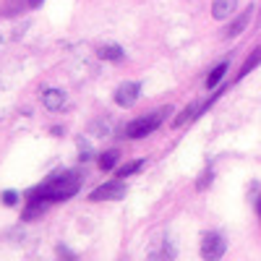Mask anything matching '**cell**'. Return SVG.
Masks as SVG:
<instances>
[{
    "instance_id": "ffe728a7",
    "label": "cell",
    "mask_w": 261,
    "mask_h": 261,
    "mask_svg": "<svg viewBox=\"0 0 261 261\" xmlns=\"http://www.w3.org/2000/svg\"><path fill=\"white\" fill-rule=\"evenodd\" d=\"M258 16H261V11H258Z\"/></svg>"
},
{
    "instance_id": "d6986e66",
    "label": "cell",
    "mask_w": 261,
    "mask_h": 261,
    "mask_svg": "<svg viewBox=\"0 0 261 261\" xmlns=\"http://www.w3.org/2000/svg\"><path fill=\"white\" fill-rule=\"evenodd\" d=\"M29 6H32V8H37V6H42V0H29Z\"/></svg>"
},
{
    "instance_id": "7c38bea8",
    "label": "cell",
    "mask_w": 261,
    "mask_h": 261,
    "mask_svg": "<svg viewBox=\"0 0 261 261\" xmlns=\"http://www.w3.org/2000/svg\"><path fill=\"white\" fill-rule=\"evenodd\" d=\"M258 63H261V47H256V50H253V53H251V55H248V58L243 60L241 71H238V81H241V79H246V76H248V73H251V71L256 68Z\"/></svg>"
},
{
    "instance_id": "2e32d148",
    "label": "cell",
    "mask_w": 261,
    "mask_h": 261,
    "mask_svg": "<svg viewBox=\"0 0 261 261\" xmlns=\"http://www.w3.org/2000/svg\"><path fill=\"white\" fill-rule=\"evenodd\" d=\"M212 180H214V172H212V170H204L201 175H199V180H196V188L204 191L206 186H212Z\"/></svg>"
},
{
    "instance_id": "8992f818",
    "label": "cell",
    "mask_w": 261,
    "mask_h": 261,
    "mask_svg": "<svg viewBox=\"0 0 261 261\" xmlns=\"http://www.w3.org/2000/svg\"><path fill=\"white\" fill-rule=\"evenodd\" d=\"M238 11V0H212V16L217 21H225Z\"/></svg>"
},
{
    "instance_id": "6da1fadb",
    "label": "cell",
    "mask_w": 261,
    "mask_h": 261,
    "mask_svg": "<svg viewBox=\"0 0 261 261\" xmlns=\"http://www.w3.org/2000/svg\"><path fill=\"white\" fill-rule=\"evenodd\" d=\"M79 188H81L79 172L63 170V172H55V175H50L45 183L34 186V188L27 193V199H37V201H45V204H58V201L73 199V196L79 193Z\"/></svg>"
},
{
    "instance_id": "e0dca14e",
    "label": "cell",
    "mask_w": 261,
    "mask_h": 261,
    "mask_svg": "<svg viewBox=\"0 0 261 261\" xmlns=\"http://www.w3.org/2000/svg\"><path fill=\"white\" fill-rule=\"evenodd\" d=\"M0 201H3L6 206H16L18 204V193L16 191H3L0 193Z\"/></svg>"
},
{
    "instance_id": "3957f363",
    "label": "cell",
    "mask_w": 261,
    "mask_h": 261,
    "mask_svg": "<svg viewBox=\"0 0 261 261\" xmlns=\"http://www.w3.org/2000/svg\"><path fill=\"white\" fill-rule=\"evenodd\" d=\"M123 196H125V180L115 178V180H107V183L97 186L89 193V201H118Z\"/></svg>"
},
{
    "instance_id": "5bb4252c",
    "label": "cell",
    "mask_w": 261,
    "mask_h": 261,
    "mask_svg": "<svg viewBox=\"0 0 261 261\" xmlns=\"http://www.w3.org/2000/svg\"><path fill=\"white\" fill-rule=\"evenodd\" d=\"M144 165H146L144 160H134V162L120 165V167H118V178H123V180H125V178H130V175H136V172H141V170H144Z\"/></svg>"
},
{
    "instance_id": "5b68a950",
    "label": "cell",
    "mask_w": 261,
    "mask_h": 261,
    "mask_svg": "<svg viewBox=\"0 0 261 261\" xmlns=\"http://www.w3.org/2000/svg\"><path fill=\"white\" fill-rule=\"evenodd\" d=\"M139 97H141V84L139 81H125L115 89V105L118 107H134Z\"/></svg>"
},
{
    "instance_id": "9c48e42d",
    "label": "cell",
    "mask_w": 261,
    "mask_h": 261,
    "mask_svg": "<svg viewBox=\"0 0 261 261\" xmlns=\"http://www.w3.org/2000/svg\"><path fill=\"white\" fill-rule=\"evenodd\" d=\"M251 11H253V8L248 6L241 16H235V18L230 21V27L225 29V37H238V34H241V32L248 27V21H251Z\"/></svg>"
},
{
    "instance_id": "4fadbf2b",
    "label": "cell",
    "mask_w": 261,
    "mask_h": 261,
    "mask_svg": "<svg viewBox=\"0 0 261 261\" xmlns=\"http://www.w3.org/2000/svg\"><path fill=\"white\" fill-rule=\"evenodd\" d=\"M227 68H230V65H227L225 60H222V63H217L214 68L209 71V76H206V89H214V86H217V84H220V81L225 79Z\"/></svg>"
},
{
    "instance_id": "7a4b0ae2",
    "label": "cell",
    "mask_w": 261,
    "mask_h": 261,
    "mask_svg": "<svg viewBox=\"0 0 261 261\" xmlns=\"http://www.w3.org/2000/svg\"><path fill=\"white\" fill-rule=\"evenodd\" d=\"M170 113H172L170 107H160V110H154V113H149V115H141V118H136V120H130V123L125 125V130H123V136L130 139V141L146 139V136H151V134H154V130L162 125V120H165Z\"/></svg>"
},
{
    "instance_id": "ac0fdd59",
    "label": "cell",
    "mask_w": 261,
    "mask_h": 261,
    "mask_svg": "<svg viewBox=\"0 0 261 261\" xmlns=\"http://www.w3.org/2000/svg\"><path fill=\"white\" fill-rule=\"evenodd\" d=\"M256 212H258V217H261V196L256 199Z\"/></svg>"
},
{
    "instance_id": "277c9868",
    "label": "cell",
    "mask_w": 261,
    "mask_h": 261,
    "mask_svg": "<svg viewBox=\"0 0 261 261\" xmlns=\"http://www.w3.org/2000/svg\"><path fill=\"white\" fill-rule=\"evenodd\" d=\"M227 251V241L220 235V232H204L201 235V256L206 261H217L222 258Z\"/></svg>"
},
{
    "instance_id": "9a60e30c",
    "label": "cell",
    "mask_w": 261,
    "mask_h": 261,
    "mask_svg": "<svg viewBox=\"0 0 261 261\" xmlns=\"http://www.w3.org/2000/svg\"><path fill=\"white\" fill-rule=\"evenodd\" d=\"M76 146H79V160H81V162H89L92 154H94V151H92V144L86 141V139H79Z\"/></svg>"
},
{
    "instance_id": "ba28073f",
    "label": "cell",
    "mask_w": 261,
    "mask_h": 261,
    "mask_svg": "<svg viewBox=\"0 0 261 261\" xmlns=\"http://www.w3.org/2000/svg\"><path fill=\"white\" fill-rule=\"evenodd\" d=\"M42 105L47 107V110H60V107L65 105V92L63 89H47V92H42Z\"/></svg>"
},
{
    "instance_id": "8fae6325",
    "label": "cell",
    "mask_w": 261,
    "mask_h": 261,
    "mask_svg": "<svg viewBox=\"0 0 261 261\" xmlns=\"http://www.w3.org/2000/svg\"><path fill=\"white\" fill-rule=\"evenodd\" d=\"M97 58H99V60L118 63V60H123V58H125V50H123L120 45H102V47L97 50Z\"/></svg>"
},
{
    "instance_id": "30bf717a",
    "label": "cell",
    "mask_w": 261,
    "mask_h": 261,
    "mask_svg": "<svg viewBox=\"0 0 261 261\" xmlns=\"http://www.w3.org/2000/svg\"><path fill=\"white\" fill-rule=\"evenodd\" d=\"M118 160H120V151H118V149H107V151H102V154H97V165H99L102 172L115 170Z\"/></svg>"
},
{
    "instance_id": "52a82bcc",
    "label": "cell",
    "mask_w": 261,
    "mask_h": 261,
    "mask_svg": "<svg viewBox=\"0 0 261 261\" xmlns=\"http://www.w3.org/2000/svg\"><path fill=\"white\" fill-rule=\"evenodd\" d=\"M196 118H201V105H199V102H191L188 107H183V110L175 115L172 125L180 128V125H186V123H191V120H196Z\"/></svg>"
}]
</instances>
